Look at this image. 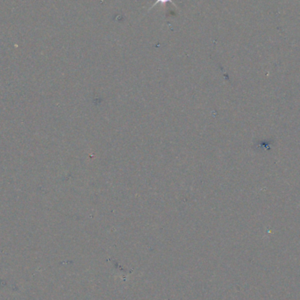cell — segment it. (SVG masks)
<instances>
[{
  "instance_id": "1",
  "label": "cell",
  "mask_w": 300,
  "mask_h": 300,
  "mask_svg": "<svg viewBox=\"0 0 300 300\" xmlns=\"http://www.w3.org/2000/svg\"><path fill=\"white\" fill-rule=\"evenodd\" d=\"M168 2L174 4V3L172 2V0H155V2H154V4H153V6H152V7H154V6H155V5H156L157 4H166V3H168Z\"/></svg>"
}]
</instances>
